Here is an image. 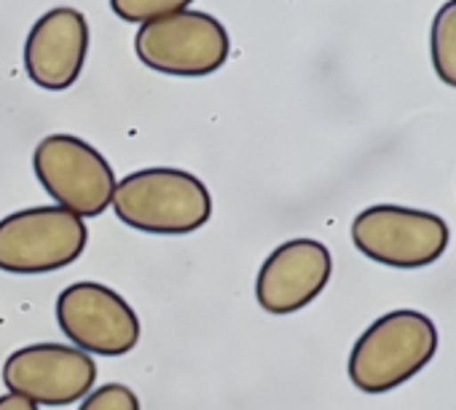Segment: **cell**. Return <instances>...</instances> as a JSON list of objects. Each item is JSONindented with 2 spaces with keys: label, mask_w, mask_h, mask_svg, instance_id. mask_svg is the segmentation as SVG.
I'll use <instances>...</instances> for the list:
<instances>
[{
  "label": "cell",
  "mask_w": 456,
  "mask_h": 410,
  "mask_svg": "<svg viewBox=\"0 0 456 410\" xmlns=\"http://www.w3.org/2000/svg\"><path fill=\"white\" fill-rule=\"evenodd\" d=\"M116 218L142 234L185 237L212 218V196L207 185L175 166H145L116 182Z\"/></svg>",
  "instance_id": "cell-1"
},
{
  "label": "cell",
  "mask_w": 456,
  "mask_h": 410,
  "mask_svg": "<svg viewBox=\"0 0 456 410\" xmlns=\"http://www.w3.org/2000/svg\"><path fill=\"white\" fill-rule=\"evenodd\" d=\"M437 351L435 322L411 309L379 317L352 346L349 378L365 394H384L427 367Z\"/></svg>",
  "instance_id": "cell-2"
},
{
  "label": "cell",
  "mask_w": 456,
  "mask_h": 410,
  "mask_svg": "<svg viewBox=\"0 0 456 410\" xmlns=\"http://www.w3.org/2000/svg\"><path fill=\"white\" fill-rule=\"evenodd\" d=\"M89 245L84 218L65 207H28L0 221V271L54 274L73 266Z\"/></svg>",
  "instance_id": "cell-3"
},
{
  "label": "cell",
  "mask_w": 456,
  "mask_h": 410,
  "mask_svg": "<svg viewBox=\"0 0 456 410\" xmlns=\"http://www.w3.org/2000/svg\"><path fill=\"white\" fill-rule=\"evenodd\" d=\"M33 169L57 207L78 218H100L113 201L116 172L110 161L76 134H49L36 145Z\"/></svg>",
  "instance_id": "cell-4"
},
{
  "label": "cell",
  "mask_w": 456,
  "mask_h": 410,
  "mask_svg": "<svg viewBox=\"0 0 456 410\" xmlns=\"http://www.w3.org/2000/svg\"><path fill=\"white\" fill-rule=\"evenodd\" d=\"M134 52L137 60L156 73L204 78L225 65L232 41L217 17L185 9L180 14L140 25Z\"/></svg>",
  "instance_id": "cell-5"
},
{
  "label": "cell",
  "mask_w": 456,
  "mask_h": 410,
  "mask_svg": "<svg viewBox=\"0 0 456 410\" xmlns=\"http://www.w3.org/2000/svg\"><path fill=\"white\" fill-rule=\"evenodd\" d=\"M352 242L368 261L411 271L437 263L451 242V231L435 213L376 204L354 218Z\"/></svg>",
  "instance_id": "cell-6"
},
{
  "label": "cell",
  "mask_w": 456,
  "mask_h": 410,
  "mask_svg": "<svg viewBox=\"0 0 456 410\" xmlns=\"http://www.w3.org/2000/svg\"><path fill=\"white\" fill-rule=\"evenodd\" d=\"M57 325L65 338L97 357H124L140 343V317L113 287L76 282L57 298Z\"/></svg>",
  "instance_id": "cell-7"
},
{
  "label": "cell",
  "mask_w": 456,
  "mask_h": 410,
  "mask_svg": "<svg viewBox=\"0 0 456 410\" xmlns=\"http://www.w3.org/2000/svg\"><path fill=\"white\" fill-rule=\"evenodd\" d=\"M4 383L38 407L81 402L97 381L92 354L68 343H30L12 351L4 362Z\"/></svg>",
  "instance_id": "cell-8"
},
{
  "label": "cell",
  "mask_w": 456,
  "mask_h": 410,
  "mask_svg": "<svg viewBox=\"0 0 456 410\" xmlns=\"http://www.w3.org/2000/svg\"><path fill=\"white\" fill-rule=\"evenodd\" d=\"M330 274L333 258L322 242L290 239L264 261L256 277V301L272 317H290L322 295Z\"/></svg>",
  "instance_id": "cell-9"
},
{
  "label": "cell",
  "mask_w": 456,
  "mask_h": 410,
  "mask_svg": "<svg viewBox=\"0 0 456 410\" xmlns=\"http://www.w3.org/2000/svg\"><path fill=\"white\" fill-rule=\"evenodd\" d=\"M89 22L78 9L46 12L25 38V73L46 92L70 89L84 73L89 54Z\"/></svg>",
  "instance_id": "cell-10"
},
{
  "label": "cell",
  "mask_w": 456,
  "mask_h": 410,
  "mask_svg": "<svg viewBox=\"0 0 456 410\" xmlns=\"http://www.w3.org/2000/svg\"><path fill=\"white\" fill-rule=\"evenodd\" d=\"M429 54L437 78L456 89V0L445 4L432 20Z\"/></svg>",
  "instance_id": "cell-11"
},
{
  "label": "cell",
  "mask_w": 456,
  "mask_h": 410,
  "mask_svg": "<svg viewBox=\"0 0 456 410\" xmlns=\"http://www.w3.org/2000/svg\"><path fill=\"white\" fill-rule=\"evenodd\" d=\"M193 0H110V9L118 20L124 22H153L161 17L180 14L191 9Z\"/></svg>",
  "instance_id": "cell-12"
},
{
  "label": "cell",
  "mask_w": 456,
  "mask_h": 410,
  "mask_svg": "<svg viewBox=\"0 0 456 410\" xmlns=\"http://www.w3.org/2000/svg\"><path fill=\"white\" fill-rule=\"evenodd\" d=\"M78 410H140V399L126 383H102L81 399Z\"/></svg>",
  "instance_id": "cell-13"
},
{
  "label": "cell",
  "mask_w": 456,
  "mask_h": 410,
  "mask_svg": "<svg viewBox=\"0 0 456 410\" xmlns=\"http://www.w3.org/2000/svg\"><path fill=\"white\" fill-rule=\"evenodd\" d=\"M0 410H41L36 402H30V399H25V397H20V394H4L0 397Z\"/></svg>",
  "instance_id": "cell-14"
}]
</instances>
